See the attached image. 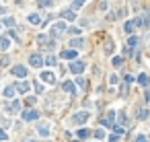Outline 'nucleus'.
I'll return each instance as SVG.
<instances>
[{
	"instance_id": "f257e3e1",
	"label": "nucleus",
	"mask_w": 150,
	"mask_h": 142,
	"mask_svg": "<svg viewBox=\"0 0 150 142\" xmlns=\"http://www.w3.org/2000/svg\"><path fill=\"white\" fill-rule=\"evenodd\" d=\"M84 68H87V66H84V62H72V64H70V70H72L74 74H82Z\"/></svg>"
},
{
	"instance_id": "f03ea898",
	"label": "nucleus",
	"mask_w": 150,
	"mask_h": 142,
	"mask_svg": "<svg viewBox=\"0 0 150 142\" xmlns=\"http://www.w3.org/2000/svg\"><path fill=\"white\" fill-rule=\"evenodd\" d=\"M12 74L19 76V78H23V76H27V68L21 66V64H17V66H12Z\"/></svg>"
},
{
	"instance_id": "7ed1b4c3",
	"label": "nucleus",
	"mask_w": 150,
	"mask_h": 142,
	"mask_svg": "<svg viewBox=\"0 0 150 142\" xmlns=\"http://www.w3.org/2000/svg\"><path fill=\"white\" fill-rule=\"evenodd\" d=\"M136 25H140V19H132V21H127L123 29H125L127 33H134V29H136Z\"/></svg>"
},
{
	"instance_id": "20e7f679",
	"label": "nucleus",
	"mask_w": 150,
	"mask_h": 142,
	"mask_svg": "<svg viewBox=\"0 0 150 142\" xmlns=\"http://www.w3.org/2000/svg\"><path fill=\"white\" fill-rule=\"evenodd\" d=\"M41 80L50 82V85H56V74L54 72H41Z\"/></svg>"
},
{
	"instance_id": "39448f33",
	"label": "nucleus",
	"mask_w": 150,
	"mask_h": 142,
	"mask_svg": "<svg viewBox=\"0 0 150 142\" xmlns=\"http://www.w3.org/2000/svg\"><path fill=\"white\" fill-rule=\"evenodd\" d=\"M29 62H31V66H33V68H39L41 64H43V58H41L39 54H33V56L29 58Z\"/></svg>"
},
{
	"instance_id": "423d86ee",
	"label": "nucleus",
	"mask_w": 150,
	"mask_h": 142,
	"mask_svg": "<svg viewBox=\"0 0 150 142\" xmlns=\"http://www.w3.org/2000/svg\"><path fill=\"white\" fill-rule=\"evenodd\" d=\"M39 117V111H31V109H27V111H23V120H37Z\"/></svg>"
},
{
	"instance_id": "0eeeda50",
	"label": "nucleus",
	"mask_w": 150,
	"mask_h": 142,
	"mask_svg": "<svg viewBox=\"0 0 150 142\" xmlns=\"http://www.w3.org/2000/svg\"><path fill=\"white\" fill-rule=\"evenodd\" d=\"M113 120H115V111H109V115L103 117L101 124H103V126H113Z\"/></svg>"
},
{
	"instance_id": "6e6552de",
	"label": "nucleus",
	"mask_w": 150,
	"mask_h": 142,
	"mask_svg": "<svg viewBox=\"0 0 150 142\" xmlns=\"http://www.w3.org/2000/svg\"><path fill=\"white\" fill-rule=\"evenodd\" d=\"M66 31V25H64V23H56V25L52 27V33L54 35H58V33H64Z\"/></svg>"
},
{
	"instance_id": "1a4fd4ad",
	"label": "nucleus",
	"mask_w": 150,
	"mask_h": 142,
	"mask_svg": "<svg viewBox=\"0 0 150 142\" xmlns=\"http://www.w3.org/2000/svg\"><path fill=\"white\" fill-rule=\"evenodd\" d=\"M62 89L66 91V93H76V87H74V82H70V80H64Z\"/></svg>"
},
{
	"instance_id": "9d476101",
	"label": "nucleus",
	"mask_w": 150,
	"mask_h": 142,
	"mask_svg": "<svg viewBox=\"0 0 150 142\" xmlns=\"http://www.w3.org/2000/svg\"><path fill=\"white\" fill-rule=\"evenodd\" d=\"M87 120H89V113H87V111H82V113H76V115H74V122H76V124L87 122Z\"/></svg>"
},
{
	"instance_id": "9b49d317",
	"label": "nucleus",
	"mask_w": 150,
	"mask_h": 142,
	"mask_svg": "<svg viewBox=\"0 0 150 142\" xmlns=\"http://www.w3.org/2000/svg\"><path fill=\"white\" fill-rule=\"evenodd\" d=\"M37 41H39V45H45V47H52V45H54V41H52V39H47L45 35H39V39H37Z\"/></svg>"
},
{
	"instance_id": "f8f14e48",
	"label": "nucleus",
	"mask_w": 150,
	"mask_h": 142,
	"mask_svg": "<svg viewBox=\"0 0 150 142\" xmlns=\"http://www.w3.org/2000/svg\"><path fill=\"white\" fill-rule=\"evenodd\" d=\"M62 58H64V60H74V58H76V52H74V50H64V52H62Z\"/></svg>"
},
{
	"instance_id": "ddd939ff",
	"label": "nucleus",
	"mask_w": 150,
	"mask_h": 142,
	"mask_svg": "<svg viewBox=\"0 0 150 142\" xmlns=\"http://www.w3.org/2000/svg\"><path fill=\"white\" fill-rule=\"evenodd\" d=\"M8 47H10V39L8 37H0V50H8Z\"/></svg>"
},
{
	"instance_id": "4468645a",
	"label": "nucleus",
	"mask_w": 150,
	"mask_h": 142,
	"mask_svg": "<svg viewBox=\"0 0 150 142\" xmlns=\"http://www.w3.org/2000/svg\"><path fill=\"white\" fill-rule=\"evenodd\" d=\"M136 45H138V37H134V35H132L130 39H127V50H130V52H132V50H134V47H136Z\"/></svg>"
},
{
	"instance_id": "2eb2a0df",
	"label": "nucleus",
	"mask_w": 150,
	"mask_h": 142,
	"mask_svg": "<svg viewBox=\"0 0 150 142\" xmlns=\"http://www.w3.org/2000/svg\"><path fill=\"white\" fill-rule=\"evenodd\" d=\"M17 91L19 93H27L29 91V82H17Z\"/></svg>"
},
{
	"instance_id": "dca6fc26",
	"label": "nucleus",
	"mask_w": 150,
	"mask_h": 142,
	"mask_svg": "<svg viewBox=\"0 0 150 142\" xmlns=\"http://www.w3.org/2000/svg\"><path fill=\"white\" fill-rule=\"evenodd\" d=\"M43 64H47V66H56V64H58V60H56L54 56H47V58L43 60Z\"/></svg>"
},
{
	"instance_id": "f3484780",
	"label": "nucleus",
	"mask_w": 150,
	"mask_h": 142,
	"mask_svg": "<svg viewBox=\"0 0 150 142\" xmlns=\"http://www.w3.org/2000/svg\"><path fill=\"white\" fill-rule=\"evenodd\" d=\"M37 130H39V134H41V136H47V134H50V128H47L45 124H41Z\"/></svg>"
},
{
	"instance_id": "a211bd4d",
	"label": "nucleus",
	"mask_w": 150,
	"mask_h": 142,
	"mask_svg": "<svg viewBox=\"0 0 150 142\" xmlns=\"http://www.w3.org/2000/svg\"><path fill=\"white\" fill-rule=\"evenodd\" d=\"M14 91H17L14 87H6L4 89V97H14Z\"/></svg>"
},
{
	"instance_id": "6ab92c4d",
	"label": "nucleus",
	"mask_w": 150,
	"mask_h": 142,
	"mask_svg": "<svg viewBox=\"0 0 150 142\" xmlns=\"http://www.w3.org/2000/svg\"><path fill=\"white\" fill-rule=\"evenodd\" d=\"M62 17H64V19H66V21H74V17H76V15H74L72 10H68V12H66V10H64V12H62Z\"/></svg>"
},
{
	"instance_id": "aec40b11",
	"label": "nucleus",
	"mask_w": 150,
	"mask_h": 142,
	"mask_svg": "<svg viewBox=\"0 0 150 142\" xmlns=\"http://www.w3.org/2000/svg\"><path fill=\"white\" fill-rule=\"evenodd\" d=\"M138 82H140L142 87H148V76H146V74H140V76H138Z\"/></svg>"
},
{
	"instance_id": "412c9836",
	"label": "nucleus",
	"mask_w": 150,
	"mask_h": 142,
	"mask_svg": "<svg viewBox=\"0 0 150 142\" xmlns=\"http://www.w3.org/2000/svg\"><path fill=\"white\" fill-rule=\"evenodd\" d=\"M89 134H91V132H89V130H84V128H82V130H78V132H76V136H78V138H80V140H82V138H87V136H89Z\"/></svg>"
},
{
	"instance_id": "4be33fe9",
	"label": "nucleus",
	"mask_w": 150,
	"mask_h": 142,
	"mask_svg": "<svg viewBox=\"0 0 150 142\" xmlns=\"http://www.w3.org/2000/svg\"><path fill=\"white\" fill-rule=\"evenodd\" d=\"M82 43H84L82 39H72V41H70V45H72V47H80Z\"/></svg>"
},
{
	"instance_id": "5701e85b",
	"label": "nucleus",
	"mask_w": 150,
	"mask_h": 142,
	"mask_svg": "<svg viewBox=\"0 0 150 142\" xmlns=\"http://www.w3.org/2000/svg\"><path fill=\"white\" fill-rule=\"evenodd\" d=\"M29 23H33V25H37V23H39V17H37V15H29Z\"/></svg>"
},
{
	"instance_id": "b1692460",
	"label": "nucleus",
	"mask_w": 150,
	"mask_h": 142,
	"mask_svg": "<svg viewBox=\"0 0 150 142\" xmlns=\"http://www.w3.org/2000/svg\"><path fill=\"white\" fill-rule=\"evenodd\" d=\"M39 6H41V8H47V6H52V2H50V0H41Z\"/></svg>"
},
{
	"instance_id": "393cba45",
	"label": "nucleus",
	"mask_w": 150,
	"mask_h": 142,
	"mask_svg": "<svg viewBox=\"0 0 150 142\" xmlns=\"http://www.w3.org/2000/svg\"><path fill=\"white\" fill-rule=\"evenodd\" d=\"M109 82H111V85H117V82H119V76H117V74H111Z\"/></svg>"
},
{
	"instance_id": "a878e982",
	"label": "nucleus",
	"mask_w": 150,
	"mask_h": 142,
	"mask_svg": "<svg viewBox=\"0 0 150 142\" xmlns=\"http://www.w3.org/2000/svg\"><path fill=\"white\" fill-rule=\"evenodd\" d=\"M119 126H125V113L123 111L119 113Z\"/></svg>"
},
{
	"instance_id": "bb28decb",
	"label": "nucleus",
	"mask_w": 150,
	"mask_h": 142,
	"mask_svg": "<svg viewBox=\"0 0 150 142\" xmlns=\"http://www.w3.org/2000/svg\"><path fill=\"white\" fill-rule=\"evenodd\" d=\"M111 62H113V66H115V68H117V66H121V58H117V56H115Z\"/></svg>"
},
{
	"instance_id": "cd10ccee",
	"label": "nucleus",
	"mask_w": 150,
	"mask_h": 142,
	"mask_svg": "<svg viewBox=\"0 0 150 142\" xmlns=\"http://www.w3.org/2000/svg\"><path fill=\"white\" fill-rule=\"evenodd\" d=\"M10 109H12V111H19V109H21V103H19V101H14V103L10 105Z\"/></svg>"
},
{
	"instance_id": "c85d7f7f",
	"label": "nucleus",
	"mask_w": 150,
	"mask_h": 142,
	"mask_svg": "<svg viewBox=\"0 0 150 142\" xmlns=\"http://www.w3.org/2000/svg\"><path fill=\"white\" fill-rule=\"evenodd\" d=\"M95 136L101 140V138H105V132H103V130H97V132H95Z\"/></svg>"
},
{
	"instance_id": "c756f323",
	"label": "nucleus",
	"mask_w": 150,
	"mask_h": 142,
	"mask_svg": "<svg viewBox=\"0 0 150 142\" xmlns=\"http://www.w3.org/2000/svg\"><path fill=\"white\" fill-rule=\"evenodd\" d=\"M138 117H140V120H144V117H146V109H140V111H138Z\"/></svg>"
},
{
	"instance_id": "7c9ffc66",
	"label": "nucleus",
	"mask_w": 150,
	"mask_h": 142,
	"mask_svg": "<svg viewBox=\"0 0 150 142\" xmlns=\"http://www.w3.org/2000/svg\"><path fill=\"white\" fill-rule=\"evenodd\" d=\"M134 80H136V78H134V76H125V85H132V82H134Z\"/></svg>"
},
{
	"instance_id": "2f4dec72",
	"label": "nucleus",
	"mask_w": 150,
	"mask_h": 142,
	"mask_svg": "<svg viewBox=\"0 0 150 142\" xmlns=\"http://www.w3.org/2000/svg\"><path fill=\"white\" fill-rule=\"evenodd\" d=\"M117 138H119L117 134H111V136H109V142H117Z\"/></svg>"
},
{
	"instance_id": "473e14b6",
	"label": "nucleus",
	"mask_w": 150,
	"mask_h": 142,
	"mask_svg": "<svg viewBox=\"0 0 150 142\" xmlns=\"http://www.w3.org/2000/svg\"><path fill=\"white\" fill-rule=\"evenodd\" d=\"M0 64H2V66H8V58H0Z\"/></svg>"
},
{
	"instance_id": "72a5a7b5",
	"label": "nucleus",
	"mask_w": 150,
	"mask_h": 142,
	"mask_svg": "<svg viewBox=\"0 0 150 142\" xmlns=\"http://www.w3.org/2000/svg\"><path fill=\"white\" fill-rule=\"evenodd\" d=\"M76 85H78V87H84V80H82V78L78 76V78H76Z\"/></svg>"
},
{
	"instance_id": "f704fd0d",
	"label": "nucleus",
	"mask_w": 150,
	"mask_h": 142,
	"mask_svg": "<svg viewBox=\"0 0 150 142\" xmlns=\"http://www.w3.org/2000/svg\"><path fill=\"white\" fill-rule=\"evenodd\" d=\"M8 136H6V132H2V130H0V140H6Z\"/></svg>"
},
{
	"instance_id": "c9c22d12",
	"label": "nucleus",
	"mask_w": 150,
	"mask_h": 142,
	"mask_svg": "<svg viewBox=\"0 0 150 142\" xmlns=\"http://www.w3.org/2000/svg\"><path fill=\"white\" fill-rule=\"evenodd\" d=\"M136 142H146V136H138V138H136Z\"/></svg>"
}]
</instances>
